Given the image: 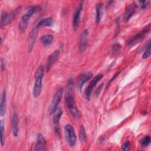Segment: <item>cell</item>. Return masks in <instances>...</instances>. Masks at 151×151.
<instances>
[{"instance_id":"cell-1","label":"cell","mask_w":151,"mask_h":151,"mask_svg":"<svg viewBox=\"0 0 151 151\" xmlns=\"http://www.w3.org/2000/svg\"><path fill=\"white\" fill-rule=\"evenodd\" d=\"M65 101V104L71 115L75 119H78L80 114L74 103V84L73 78L71 77L68 80L67 83Z\"/></svg>"},{"instance_id":"cell-2","label":"cell","mask_w":151,"mask_h":151,"mask_svg":"<svg viewBox=\"0 0 151 151\" xmlns=\"http://www.w3.org/2000/svg\"><path fill=\"white\" fill-rule=\"evenodd\" d=\"M44 75V67L40 65L35 74V83L33 88V96L37 98L40 96L42 89V80Z\"/></svg>"},{"instance_id":"cell-3","label":"cell","mask_w":151,"mask_h":151,"mask_svg":"<svg viewBox=\"0 0 151 151\" xmlns=\"http://www.w3.org/2000/svg\"><path fill=\"white\" fill-rule=\"evenodd\" d=\"M37 9V6H31L27 9L26 13L22 17L19 22V28L21 32H25L28 24L29 22L31 17L35 13Z\"/></svg>"},{"instance_id":"cell-4","label":"cell","mask_w":151,"mask_h":151,"mask_svg":"<svg viewBox=\"0 0 151 151\" xmlns=\"http://www.w3.org/2000/svg\"><path fill=\"white\" fill-rule=\"evenodd\" d=\"M21 6H19L13 10L12 11L10 12L9 13H7L5 11H3L1 14V26H4L8 25V24L11 23L17 17L18 14L21 11Z\"/></svg>"},{"instance_id":"cell-5","label":"cell","mask_w":151,"mask_h":151,"mask_svg":"<svg viewBox=\"0 0 151 151\" xmlns=\"http://www.w3.org/2000/svg\"><path fill=\"white\" fill-rule=\"evenodd\" d=\"M63 93H64V89L63 87H59L57 90V91L54 94V96L53 97L52 101V102L49 107V109H48L49 114H53L54 113V111L58 108V106L61 101Z\"/></svg>"},{"instance_id":"cell-6","label":"cell","mask_w":151,"mask_h":151,"mask_svg":"<svg viewBox=\"0 0 151 151\" xmlns=\"http://www.w3.org/2000/svg\"><path fill=\"white\" fill-rule=\"evenodd\" d=\"M64 132L65 138L69 146L73 147L76 142V135L74 132V129L71 124H67L64 127Z\"/></svg>"},{"instance_id":"cell-7","label":"cell","mask_w":151,"mask_h":151,"mask_svg":"<svg viewBox=\"0 0 151 151\" xmlns=\"http://www.w3.org/2000/svg\"><path fill=\"white\" fill-rule=\"evenodd\" d=\"M149 29H150L149 25L146 27L145 28H144L143 29L142 31H141L140 32H138L137 34H136V35H134V36L131 37L127 41V44L128 45H133V44H134L136 43H137L139 41L142 40L144 38V37H145V35L149 32Z\"/></svg>"},{"instance_id":"cell-8","label":"cell","mask_w":151,"mask_h":151,"mask_svg":"<svg viewBox=\"0 0 151 151\" xmlns=\"http://www.w3.org/2000/svg\"><path fill=\"white\" fill-rule=\"evenodd\" d=\"M103 75L102 74H99L97 75H96L91 81V82L90 83V84H88V86H87V87L85 91V96L86 99L88 100H90V97H91V95L93 91V90L94 88V87L96 86V84L99 82V81L101 79V78L103 77Z\"/></svg>"},{"instance_id":"cell-9","label":"cell","mask_w":151,"mask_h":151,"mask_svg":"<svg viewBox=\"0 0 151 151\" xmlns=\"http://www.w3.org/2000/svg\"><path fill=\"white\" fill-rule=\"evenodd\" d=\"M38 28H39V27L37 25V24H36L34 26V27L32 28L29 34V35L28 37V51L29 52H31L34 48L36 38L37 36V34H38Z\"/></svg>"},{"instance_id":"cell-10","label":"cell","mask_w":151,"mask_h":151,"mask_svg":"<svg viewBox=\"0 0 151 151\" xmlns=\"http://www.w3.org/2000/svg\"><path fill=\"white\" fill-rule=\"evenodd\" d=\"M82 10H83V2H81L79 3L78 6L74 12L73 18V27L74 30H77L79 26L80 17H81Z\"/></svg>"},{"instance_id":"cell-11","label":"cell","mask_w":151,"mask_h":151,"mask_svg":"<svg viewBox=\"0 0 151 151\" xmlns=\"http://www.w3.org/2000/svg\"><path fill=\"white\" fill-rule=\"evenodd\" d=\"M88 32L87 29H84L81 33L79 37V50L80 51L83 52L87 48L88 41Z\"/></svg>"},{"instance_id":"cell-12","label":"cell","mask_w":151,"mask_h":151,"mask_svg":"<svg viewBox=\"0 0 151 151\" xmlns=\"http://www.w3.org/2000/svg\"><path fill=\"white\" fill-rule=\"evenodd\" d=\"M93 74L90 72L81 74L77 78V87L80 91H81L84 84L91 78Z\"/></svg>"},{"instance_id":"cell-13","label":"cell","mask_w":151,"mask_h":151,"mask_svg":"<svg viewBox=\"0 0 151 151\" xmlns=\"http://www.w3.org/2000/svg\"><path fill=\"white\" fill-rule=\"evenodd\" d=\"M11 124H12V134L14 136L16 137L17 136L18 133V117L15 110H13V112L12 114Z\"/></svg>"},{"instance_id":"cell-14","label":"cell","mask_w":151,"mask_h":151,"mask_svg":"<svg viewBox=\"0 0 151 151\" xmlns=\"http://www.w3.org/2000/svg\"><path fill=\"white\" fill-rule=\"evenodd\" d=\"M136 9V5L134 3H132L129 4L125 9L124 12V20L126 22L129 21L130 18L133 16L134 13L135 12Z\"/></svg>"},{"instance_id":"cell-15","label":"cell","mask_w":151,"mask_h":151,"mask_svg":"<svg viewBox=\"0 0 151 151\" xmlns=\"http://www.w3.org/2000/svg\"><path fill=\"white\" fill-rule=\"evenodd\" d=\"M47 147V143L44 137V136L41 134L39 133L37 135V142L35 146V150H46Z\"/></svg>"},{"instance_id":"cell-16","label":"cell","mask_w":151,"mask_h":151,"mask_svg":"<svg viewBox=\"0 0 151 151\" xmlns=\"http://www.w3.org/2000/svg\"><path fill=\"white\" fill-rule=\"evenodd\" d=\"M59 54H60L59 50H55L52 54H51L50 55V56L48 57V58L47 60V64H46V70L47 72L49 71V70L51 68L53 64L58 59Z\"/></svg>"},{"instance_id":"cell-17","label":"cell","mask_w":151,"mask_h":151,"mask_svg":"<svg viewBox=\"0 0 151 151\" xmlns=\"http://www.w3.org/2000/svg\"><path fill=\"white\" fill-rule=\"evenodd\" d=\"M6 93L4 91L1 97V104H0V115L4 116L6 112Z\"/></svg>"},{"instance_id":"cell-18","label":"cell","mask_w":151,"mask_h":151,"mask_svg":"<svg viewBox=\"0 0 151 151\" xmlns=\"http://www.w3.org/2000/svg\"><path fill=\"white\" fill-rule=\"evenodd\" d=\"M63 110L61 108H58V107L57 109V110L53 113L54 115H53L52 120H53L54 124L55 125V127L57 128V130L58 128V124L59 121L60 120V118H61V116L63 114Z\"/></svg>"},{"instance_id":"cell-19","label":"cell","mask_w":151,"mask_h":151,"mask_svg":"<svg viewBox=\"0 0 151 151\" xmlns=\"http://www.w3.org/2000/svg\"><path fill=\"white\" fill-rule=\"evenodd\" d=\"M96 22L97 24H99L101 17H102V12H103V4L102 3H97L96 4Z\"/></svg>"},{"instance_id":"cell-20","label":"cell","mask_w":151,"mask_h":151,"mask_svg":"<svg viewBox=\"0 0 151 151\" xmlns=\"http://www.w3.org/2000/svg\"><path fill=\"white\" fill-rule=\"evenodd\" d=\"M54 40V36L51 34H46L41 37V41L44 45H50Z\"/></svg>"},{"instance_id":"cell-21","label":"cell","mask_w":151,"mask_h":151,"mask_svg":"<svg viewBox=\"0 0 151 151\" xmlns=\"http://www.w3.org/2000/svg\"><path fill=\"white\" fill-rule=\"evenodd\" d=\"M52 24H53L52 19L51 17H47L43 19L40 20L39 22H38L37 24L40 27L41 26H46V27L51 26Z\"/></svg>"},{"instance_id":"cell-22","label":"cell","mask_w":151,"mask_h":151,"mask_svg":"<svg viewBox=\"0 0 151 151\" xmlns=\"http://www.w3.org/2000/svg\"><path fill=\"white\" fill-rule=\"evenodd\" d=\"M78 134H79V138H80V141L82 143L86 142V139H87V134H86V133L85 129H84V127L83 125L80 126Z\"/></svg>"},{"instance_id":"cell-23","label":"cell","mask_w":151,"mask_h":151,"mask_svg":"<svg viewBox=\"0 0 151 151\" xmlns=\"http://www.w3.org/2000/svg\"><path fill=\"white\" fill-rule=\"evenodd\" d=\"M150 48H151L150 40H149L148 41L147 44H146L145 51L143 52V55H142L143 59H146V58H148L150 56Z\"/></svg>"},{"instance_id":"cell-24","label":"cell","mask_w":151,"mask_h":151,"mask_svg":"<svg viewBox=\"0 0 151 151\" xmlns=\"http://www.w3.org/2000/svg\"><path fill=\"white\" fill-rule=\"evenodd\" d=\"M0 131H1V146H3L5 142V129H4V124L2 120L0 121Z\"/></svg>"},{"instance_id":"cell-25","label":"cell","mask_w":151,"mask_h":151,"mask_svg":"<svg viewBox=\"0 0 151 151\" xmlns=\"http://www.w3.org/2000/svg\"><path fill=\"white\" fill-rule=\"evenodd\" d=\"M150 142V137L149 136H145L140 141V145L143 146H147L149 145V144Z\"/></svg>"},{"instance_id":"cell-26","label":"cell","mask_w":151,"mask_h":151,"mask_svg":"<svg viewBox=\"0 0 151 151\" xmlns=\"http://www.w3.org/2000/svg\"><path fill=\"white\" fill-rule=\"evenodd\" d=\"M130 147V141L127 140V141H126L125 142H124L122 145V147H121V149L122 150H124V151H127V150H129V149Z\"/></svg>"},{"instance_id":"cell-27","label":"cell","mask_w":151,"mask_h":151,"mask_svg":"<svg viewBox=\"0 0 151 151\" xmlns=\"http://www.w3.org/2000/svg\"><path fill=\"white\" fill-rule=\"evenodd\" d=\"M139 3L140 4V6H141V8L143 9H146L148 5H149V1H139Z\"/></svg>"},{"instance_id":"cell-28","label":"cell","mask_w":151,"mask_h":151,"mask_svg":"<svg viewBox=\"0 0 151 151\" xmlns=\"http://www.w3.org/2000/svg\"><path fill=\"white\" fill-rule=\"evenodd\" d=\"M120 48H121V46L119 44H116L113 46V50L116 52H119L120 50Z\"/></svg>"},{"instance_id":"cell-29","label":"cell","mask_w":151,"mask_h":151,"mask_svg":"<svg viewBox=\"0 0 151 151\" xmlns=\"http://www.w3.org/2000/svg\"><path fill=\"white\" fill-rule=\"evenodd\" d=\"M103 85H104V83H101V84H100V86H99V87H98V88H97V90H96V92H95L96 95H98V94L100 93V92L101 91V90L102 88H103Z\"/></svg>"},{"instance_id":"cell-30","label":"cell","mask_w":151,"mask_h":151,"mask_svg":"<svg viewBox=\"0 0 151 151\" xmlns=\"http://www.w3.org/2000/svg\"><path fill=\"white\" fill-rule=\"evenodd\" d=\"M5 60L4 59H2L1 61V70H4L5 69Z\"/></svg>"},{"instance_id":"cell-31","label":"cell","mask_w":151,"mask_h":151,"mask_svg":"<svg viewBox=\"0 0 151 151\" xmlns=\"http://www.w3.org/2000/svg\"><path fill=\"white\" fill-rule=\"evenodd\" d=\"M118 74H119V73H116V74H114L113 75V76L112 77V78L110 80L109 82L108 83V84H107V86H109V84L111 83V81H113V80H114V79L117 77V76Z\"/></svg>"}]
</instances>
